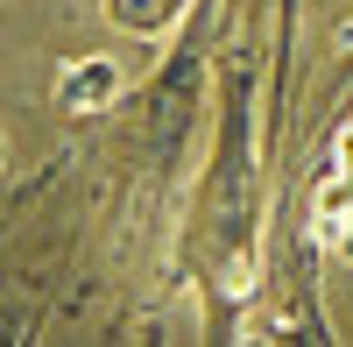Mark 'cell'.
<instances>
[{
  "instance_id": "obj_1",
  "label": "cell",
  "mask_w": 353,
  "mask_h": 347,
  "mask_svg": "<svg viewBox=\"0 0 353 347\" xmlns=\"http://www.w3.org/2000/svg\"><path fill=\"white\" fill-rule=\"evenodd\" d=\"M311 227H318V241H325L332 255L353 263V128H339L332 170H325L318 191H311Z\"/></svg>"
},
{
  "instance_id": "obj_3",
  "label": "cell",
  "mask_w": 353,
  "mask_h": 347,
  "mask_svg": "<svg viewBox=\"0 0 353 347\" xmlns=\"http://www.w3.org/2000/svg\"><path fill=\"white\" fill-rule=\"evenodd\" d=\"M184 8H191V0H106V15L121 21L128 36H163Z\"/></svg>"
},
{
  "instance_id": "obj_2",
  "label": "cell",
  "mask_w": 353,
  "mask_h": 347,
  "mask_svg": "<svg viewBox=\"0 0 353 347\" xmlns=\"http://www.w3.org/2000/svg\"><path fill=\"white\" fill-rule=\"evenodd\" d=\"M113 93H121V64H113V57H78V64H64V78H57V106L64 113H99Z\"/></svg>"
}]
</instances>
